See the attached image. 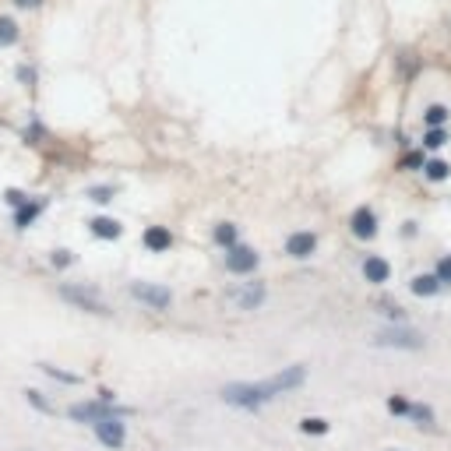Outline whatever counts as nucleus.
I'll list each match as a JSON object with an SVG mask.
<instances>
[{
	"label": "nucleus",
	"instance_id": "obj_26",
	"mask_svg": "<svg viewBox=\"0 0 451 451\" xmlns=\"http://www.w3.org/2000/svg\"><path fill=\"white\" fill-rule=\"evenodd\" d=\"M444 141H448V134H444L441 127H430V131H427V138H423V145H427V148H441Z\"/></svg>",
	"mask_w": 451,
	"mask_h": 451
},
{
	"label": "nucleus",
	"instance_id": "obj_20",
	"mask_svg": "<svg viewBox=\"0 0 451 451\" xmlns=\"http://www.w3.org/2000/svg\"><path fill=\"white\" fill-rule=\"evenodd\" d=\"M409 419H416L419 427H434V412H430V406H412L409 402V412H406Z\"/></svg>",
	"mask_w": 451,
	"mask_h": 451
},
{
	"label": "nucleus",
	"instance_id": "obj_10",
	"mask_svg": "<svg viewBox=\"0 0 451 451\" xmlns=\"http://www.w3.org/2000/svg\"><path fill=\"white\" fill-rule=\"evenodd\" d=\"M349 226H353V236H359V240H374L377 236V216L370 212V208H356Z\"/></svg>",
	"mask_w": 451,
	"mask_h": 451
},
{
	"label": "nucleus",
	"instance_id": "obj_14",
	"mask_svg": "<svg viewBox=\"0 0 451 451\" xmlns=\"http://www.w3.org/2000/svg\"><path fill=\"white\" fill-rule=\"evenodd\" d=\"M88 229H92V236H99V240H116L120 233H124V226H120L116 219H109V216H96L92 222H88Z\"/></svg>",
	"mask_w": 451,
	"mask_h": 451
},
{
	"label": "nucleus",
	"instance_id": "obj_23",
	"mask_svg": "<svg viewBox=\"0 0 451 451\" xmlns=\"http://www.w3.org/2000/svg\"><path fill=\"white\" fill-rule=\"evenodd\" d=\"M423 120L430 127H441L444 120H448V106H427V113H423Z\"/></svg>",
	"mask_w": 451,
	"mask_h": 451
},
{
	"label": "nucleus",
	"instance_id": "obj_28",
	"mask_svg": "<svg viewBox=\"0 0 451 451\" xmlns=\"http://www.w3.org/2000/svg\"><path fill=\"white\" fill-rule=\"evenodd\" d=\"M4 201H8L11 208H18V204H25V201H28V194H25V191H18V187H8V191H4Z\"/></svg>",
	"mask_w": 451,
	"mask_h": 451
},
{
	"label": "nucleus",
	"instance_id": "obj_3",
	"mask_svg": "<svg viewBox=\"0 0 451 451\" xmlns=\"http://www.w3.org/2000/svg\"><path fill=\"white\" fill-rule=\"evenodd\" d=\"M60 296L67 300V304H74L78 311H88V314H109L103 296L96 289H81V286H60Z\"/></svg>",
	"mask_w": 451,
	"mask_h": 451
},
{
	"label": "nucleus",
	"instance_id": "obj_7",
	"mask_svg": "<svg viewBox=\"0 0 451 451\" xmlns=\"http://www.w3.org/2000/svg\"><path fill=\"white\" fill-rule=\"evenodd\" d=\"M131 296L141 300V304H148L152 311H166L169 300H173V293L166 286H156V282H131Z\"/></svg>",
	"mask_w": 451,
	"mask_h": 451
},
{
	"label": "nucleus",
	"instance_id": "obj_12",
	"mask_svg": "<svg viewBox=\"0 0 451 451\" xmlns=\"http://www.w3.org/2000/svg\"><path fill=\"white\" fill-rule=\"evenodd\" d=\"M317 251V236L314 233H293L286 240V254L289 258H311Z\"/></svg>",
	"mask_w": 451,
	"mask_h": 451
},
{
	"label": "nucleus",
	"instance_id": "obj_6",
	"mask_svg": "<svg viewBox=\"0 0 451 451\" xmlns=\"http://www.w3.org/2000/svg\"><path fill=\"white\" fill-rule=\"evenodd\" d=\"M258 251L254 247H244V244H233L229 251H226V272H233V275H251L254 268H258Z\"/></svg>",
	"mask_w": 451,
	"mask_h": 451
},
{
	"label": "nucleus",
	"instance_id": "obj_5",
	"mask_svg": "<svg viewBox=\"0 0 451 451\" xmlns=\"http://www.w3.org/2000/svg\"><path fill=\"white\" fill-rule=\"evenodd\" d=\"M96 427V437L106 444V448H113V451H120L127 444V427H124V416H106V419H99V423H92Z\"/></svg>",
	"mask_w": 451,
	"mask_h": 451
},
{
	"label": "nucleus",
	"instance_id": "obj_24",
	"mask_svg": "<svg viewBox=\"0 0 451 451\" xmlns=\"http://www.w3.org/2000/svg\"><path fill=\"white\" fill-rule=\"evenodd\" d=\"M25 399H28V406H32V409H39V412H53V406L43 399V392H36V388H28V392H25Z\"/></svg>",
	"mask_w": 451,
	"mask_h": 451
},
{
	"label": "nucleus",
	"instance_id": "obj_21",
	"mask_svg": "<svg viewBox=\"0 0 451 451\" xmlns=\"http://www.w3.org/2000/svg\"><path fill=\"white\" fill-rule=\"evenodd\" d=\"M39 370H43L46 377H53V381H64V384H78V381H81L78 374H67V370H60V367H50V364H39Z\"/></svg>",
	"mask_w": 451,
	"mask_h": 451
},
{
	"label": "nucleus",
	"instance_id": "obj_8",
	"mask_svg": "<svg viewBox=\"0 0 451 451\" xmlns=\"http://www.w3.org/2000/svg\"><path fill=\"white\" fill-rule=\"evenodd\" d=\"M304 381H307V370H304V367H286L282 374L268 377L264 384H268V392H272V395H282V392H293V388H300Z\"/></svg>",
	"mask_w": 451,
	"mask_h": 451
},
{
	"label": "nucleus",
	"instance_id": "obj_11",
	"mask_svg": "<svg viewBox=\"0 0 451 451\" xmlns=\"http://www.w3.org/2000/svg\"><path fill=\"white\" fill-rule=\"evenodd\" d=\"M43 208H46L43 198H28L25 204L14 208V226H18V229H28V226H32V222L43 216Z\"/></svg>",
	"mask_w": 451,
	"mask_h": 451
},
{
	"label": "nucleus",
	"instance_id": "obj_29",
	"mask_svg": "<svg viewBox=\"0 0 451 451\" xmlns=\"http://www.w3.org/2000/svg\"><path fill=\"white\" fill-rule=\"evenodd\" d=\"M18 81H21L25 88H32V85H36V67H28V64H21V67H18Z\"/></svg>",
	"mask_w": 451,
	"mask_h": 451
},
{
	"label": "nucleus",
	"instance_id": "obj_2",
	"mask_svg": "<svg viewBox=\"0 0 451 451\" xmlns=\"http://www.w3.org/2000/svg\"><path fill=\"white\" fill-rule=\"evenodd\" d=\"M134 409L127 406H116V402H106V399H96V402H78L67 409V416L74 419V423H99V419L106 416H131Z\"/></svg>",
	"mask_w": 451,
	"mask_h": 451
},
{
	"label": "nucleus",
	"instance_id": "obj_30",
	"mask_svg": "<svg viewBox=\"0 0 451 451\" xmlns=\"http://www.w3.org/2000/svg\"><path fill=\"white\" fill-rule=\"evenodd\" d=\"M388 409H392L395 416H406V412H409V402H406L402 395H392V399H388Z\"/></svg>",
	"mask_w": 451,
	"mask_h": 451
},
{
	"label": "nucleus",
	"instance_id": "obj_33",
	"mask_svg": "<svg viewBox=\"0 0 451 451\" xmlns=\"http://www.w3.org/2000/svg\"><path fill=\"white\" fill-rule=\"evenodd\" d=\"M11 4L21 11H36V8H43V0H11Z\"/></svg>",
	"mask_w": 451,
	"mask_h": 451
},
{
	"label": "nucleus",
	"instance_id": "obj_19",
	"mask_svg": "<svg viewBox=\"0 0 451 451\" xmlns=\"http://www.w3.org/2000/svg\"><path fill=\"white\" fill-rule=\"evenodd\" d=\"M113 194H116V187H109V184H96V187H88V191H85V198H88V201H96V204H109Z\"/></svg>",
	"mask_w": 451,
	"mask_h": 451
},
{
	"label": "nucleus",
	"instance_id": "obj_16",
	"mask_svg": "<svg viewBox=\"0 0 451 451\" xmlns=\"http://www.w3.org/2000/svg\"><path fill=\"white\" fill-rule=\"evenodd\" d=\"M21 39V25L8 14H0V50H8V46H18Z\"/></svg>",
	"mask_w": 451,
	"mask_h": 451
},
{
	"label": "nucleus",
	"instance_id": "obj_31",
	"mask_svg": "<svg viewBox=\"0 0 451 451\" xmlns=\"http://www.w3.org/2000/svg\"><path fill=\"white\" fill-rule=\"evenodd\" d=\"M402 166H406V169H419V166H423V152H409Z\"/></svg>",
	"mask_w": 451,
	"mask_h": 451
},
{
	"label": "nucleus",
	"instance_id": "obj_13",
	"mask_svg": "<svg viewBox=\"0 0 451 451\" xmlns=\"http://www.w3.org/2000/svg\"><path fill=\"white\" fill-rule=\"evenodd\" d=\"M233 300H236V307H240V311H254V307L264 304V286H261V282H247L244 289H236V293H233Z\"/></svg>",
	"mask_w": 451,
	"mask_h": 451
},
{
	"label": "nucleus",
	"instance_id": "obj_27",
	"mask_svg": "<svg viewBox=\"0 0 451 451\" xmlns=\"http://www.w3.org/2000/svg\"><path fill=\"white\" fill-rule=\"evenodd\" d=\"M50 264H53V268H67V264H74V254H71V251H53Z\"/></svg>",
	"mask_w": 451,
	"mask_h": 451
},
{
	"label": "nucleus",
	"instance_id": "obj_17",
	"mask_svg": "<svg viewBox=\"0 0 451 451\" xmlns=\"http://www.w3.org/2000/svg\"><path fill=\"white\" fill-rule=\"evenodd\" d=\"M212 236H216V244H219V247H226V251H229V247L236 244V240H240V233H236V226H233V222H219Z\"/></svg>",
	"mask_w": 451,
	"mask_h": 451
},
{
	"label": "nucleus",
	"instance_id": "obj_4",
	"mask_svg": "<svg viewBox=\"0 0 451 451\" xmlns=\"http://www.w3.org/2000/svg\"><path fill=\"white\" fill-rule=\"evenodd\" d=\"M374 346H392V349H423V335L412 328H384L377 332Z\"/></svg>",
	"mask_w": 451,
	"mask_h": 451
},
{
	"label": "nucleus",
	"instance_id": "obj_15",
	"mask_svg": "<svg viewBox=\"0 0 451 451\" xmlns=\"http://www.w3.org/2000/svg\"><path fill=\"white\" fill-rule=\"evenodd\" d=\"M364 275H367V282H388V275H392V264H388L384 258H367L364 261Z\"/></svg>",
	"mask_w": 451,
	"mask_h": 451
},
{
	"label": "nucleus",
	"instance_id": "obj_32",
	"mask_svg": "<svg viewBox=\"0 0 451 451\" xmlns=\"http://www.w3.org/2000/svg\"><path fill=\"white\" fill-rule=\"evenodd\" d=\"M437 279H441V282H451V258H444V261L437 264Z\"/></svg>",
	"mask_w": 451,
	"mask_h": 451
},
{
	"label": "nucleus",
	"instance_id": "obj_25",
	"mask_svg": "<svg viewBox=\"0 0 451 451\" xmlns=\"http://www.w3.org/2000/svg\"><path fill=\"white\" fill-rule=\"evenodd\" d=\"M300 430H304V434H328V423L317 419V416H307L304 423H300Z\"/></svg>",
	"mask_w": 451,
	"mask_h": 451
},
{
	"label": "nucleus",
	"instance_id": "obj_1",
	"mask_svg": "<svg viewBox=\"0 0 451 451\" xmlns=\"http://www.w3.org/2000/svg\"><path fill=\"white\" fill-rule=\"evenodd\" d=\"M268 399H275L268 392V384H247V381H236V384H226L222 388V402L236 406V409H261Z\"/></svg>",
	"mask_w": 451,
	"mask_h": 451
},
{
	"label": "nucleus",
	"instance_id": "obj_22",
	"mask_svg": "<svg viewBox=\"0 0 451 451\" xmlns=\"http://www.w3.org/2000/svg\"><path fill=\"white\" fill-rule=\"evenodd\" d=\"M423 169H427V176H430V180H448V173H451V166H448V162H441V159L423 162Z\"/></svg>",
	"mask_w": 451,
	"mask_h": 451
},
{
	"label": "nucleus",
	"instance_id": "obj_9",
	"mask_svg": "<svg viewBox=\"0 0 451 451\" xmlns=\"http://www.w3.org/2000/svg\"><path fill=\"white\" fill-rule=\"evenodd\" d=\"M141 244H145V251L162 254V251L173 247V233H169V226H148V229L141 233Z\"/></svg>",
	"mask_w": 451,
	"mask_h": 451
},
{
	"label": "nucleus",
	"instance_id": "obj_18",
	"mask_svg": "<svg viewBox=\"0 0 451 451\" xmlns=\"http://www.w3.org/2000/svg\"><path fill=\"white\" fill-rule=\"evenodd\" d=\"M437 289H441V279H437V275H416V279H412V293H416V296H434Z\"/></svg>",
	"mask_w": 451,
	"mask_h": 451
}]
</instances>
